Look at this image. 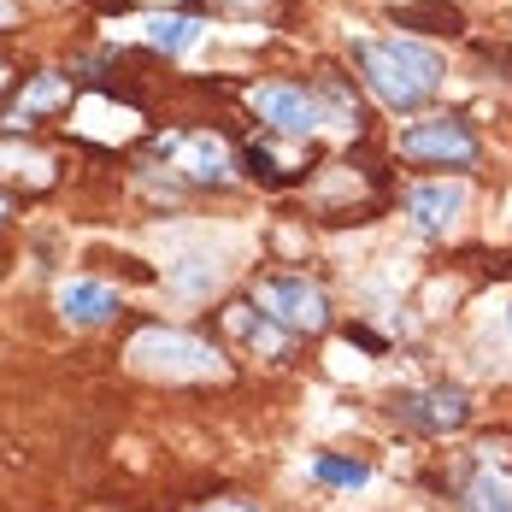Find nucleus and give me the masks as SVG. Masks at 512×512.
<instances>
[{
	"instance_id": "1",
	"label": "nucleus",
	"mask_w": 512,
	"mask_h": 512,
	"mask_svg": "<svg viewBox=\"0 0 512 512\" xmlns=\"http://www.w3.org/2000/svg\"><path fill=\"white\" fill-rule=\"evenodd\" d=\"M354 65L365 77V89L389 112H418L442 89V53L430 42H412V36H389V42H354Z\"/></svg>"
},
{
	"instance_id": "2",
	"label": "nucleus",
	"mask_w": 512,
	"mask_h": 512,
	"mask_svg": "<svg viewBox=\"0 0 512 512\" xmlns=\"http://www.w3.org/2000/svg\"><path fill=\"white\" fill-rule=\"evenodd\" d=\"M477 130L465 124L460 112H430V118H412L401 130V159L412 165H448V171H465L477 165Z\"/></svg>"
},
{
	"instance_id": "3",
	"label": "nucleus",
	"mask_w": 512,
	"mask_h": 512,
	"mask_svg": "<svg viewBox=\"0 0 512 512\" xmlns=\"http://www.w3.org/2000/svg\"><path fill=\"white\" fill-rule=\"evenodd\" d=\"M254 307L277 324H289L295 336L330 330V295L312 277H295V271H271L265 283H254Z\"/></svg>"
},
{
	"instance_id": "4",
	"label": "nucleus",
	"mask_w": 512,
	"mask_h": 512,
	"mask_svg": "<svg viewBox=\"0 0 512 512\" xmlns=\"http://www.w3.org/2000/svg\"><path fill=\"white\" fill-rule=\"evenodd\" d=\"M389 418L412 430V436H448V430H465L471 418V395L460 383H430V389H407L389 401Z\"/></svg>"
},
{
	"instance_id": "5",
	"label": "nucleus",
	"mask_w": 512,
	"mask_h": 512,
	"mask_svg": "<svg viewBox=\"0 0 512 512\" xmlns=\"http://www.w3.org/2000/svg\"><path fill=\"white\" fill-rule=\"evenodd\" d=\"M248 106L259 112L265 130H283V136H318L330 130V106L318 89H301V83H259Z\"/></svg>"
},
{
	"instance_id": "6",
	"label": "nucleus",
	"mask_w": 512,
	"mask_h": 512,
	"mask_svg": "<svg viewBox=\"0 0 512 512\" xmlns=\"http://www.w3.org/2000/svg\"><path fill=\"white\" fill-rule=\"evenodd\" d=\"M130 365H142L148 377H177V371H195V377H218L224 359L212 354L206 342L183 336V330H148L136 348H130Z\"/></svg>"
},
{
	"instance_id": "7",
	"label": "nucleus",
	"mask_w": 512,
	"mask_h": 512,
	"mask_svg": "<svg viewBox=\"0 0 512 512\" xmlns=\"http://www.w3.org/2000/svg\"><path fill=\"white\" fill-rule=\"evenodd\" d=\"M407 212H412V224H418L424 236H448L454 218L465 212V183H448V177L418 183V189L407 195Z\"/></svg>"
},
{
	"instance_id": "8",
	"label": "nucleus",
	"mask_w": 512,
	"mask_h": 512,
	"mask_svg": "<svg viewBox=\"0 0 512 512\" xmlns=\"http://www.w3.org/2000/svg\"><path fill=\"white\" fill-rule=\"evenodd\" d=\"M177 171H183V183H195V189H218V183H230V142H218V136H183L177 148Z\"/></svg>"
},
{
	"instance_id": "9",
	"label": "nucleus",
	"mask_w": 512,
	"mask_h": 512,
	"mask_svg": "<svg viewBox=\"0 0 512 512\" xmlns=\"http://www.w3.org/2000/svg\"><path fill=\"white\" fill-rule=\"evenodd\" d=\"M460 512H512V465H471L460 477Z\"/></svg>"
},
{
	"instance_id": "10",
	"label": "nucleus",
	"mask_w": 512,
	"mask_h": 512,
	"mask_svg": "<svg viewBox=\"0 0 512 512\" xmlns=\"http://www.w3.org/2000/svg\"><path fill=\"white\" fill-rule=\"evenodd\" d=\"M59 312L71 318V324H112L118 318V295L106 289V283H95V277H77V283H65L59 289Z\"/></svg>"
},
{
	"instance_id": "11",
	"label": "nucleus",
	"mask_w": 512,
	"mask_h": 512,
	"mask_svg": "<svg viewBox=\"0 0 512 512\" xmlns=\"http://www.w3.org/2000/svg\"><path fill=\"white\" fill-rule=\"evenodd\" d=\"M312 477H318L324 489H365V483H371V465L354 460V454H318V460H312Z\"/></svg>"
},
{
	"instance_id": "12",
	"label": "nucleus",
	"mask_w": 512,
	"mask_h": 512,
	"mask_svg": "<svg viewBox=\"0 0 512 512\" xmlns=\"http://www.w3.org/2000/svg\"><path fill=\"white\" fill-rule=\"evenodd\" d=\"M395 24H407V30H442V36H460L465 30V18L454 6H424V0H418V6H401Z\"/></svg>"
},
{
	"instance_id": "13",
	"label": "nucleus",
	"mask_w": 512,
	"mask_h": 512,
	"mask_svg": "<svg viewBox=\"0 0 512 512\" xmlns=\"http://www.w3.org/2000/svg\"><path fill=\"white\" fill-rule=\"evenodd\" d=\"M195 36H201V18H154V24H148V42H154L159 53L195 48Z\"/></svg>"
},
{
	"instance_id": "14",
	"label": "nucleus",
	"mask_w": 512,
	"mask_h": 512,
	"mask_svg": "<svg viewBox=\"0 0 512 512\" xmlns=\"http://www.w3.org/2000/svg\"><path fill=\"white\" fill-rule=\"evenodd\" d=\"M212 277H218V259H195V265H177V283H171V289H177L183 301H201L206 289H212Z\"/></svg>"
},
{
	"instance_id": "15",
	"label": "nucleus",
	"mask_w": 512,
	"mask_h": 512,
	"mask_svg": "<svg viewBox=\"0 0 512 512\" xmlns=\"http://www.w3.org/2000/svg\"><path fill=\"white\" fill-rule=\"evenodd\" d=\"M0 177H6V183H24V177H30V183H48V159H42V154L12 159L6 148H0Z\"/></svg>"
},
{
	"instance_id": "16",
	"label": "nucleus",
	"mask_w": 512,
	"mask_h": 512,
	"mask_svg": "<svg viewBox=\"0 0 512 512\" xmlns=\"http://www.w3.org/2000/svg\"><path fill=\"white\" fill-rule=\"evenodd\" d=\"M348 336H354V348H371V354H383V336H371V330H359V324L348 330Z\"/></svg>"
},
{
	"instance_id": "17",
	"label": "nucleus",
	"mask_w": 512,
	"mask_h": 512,
	"mask_svg": "<svg viewBox=\"0 0 512 512\" xmlns=\"http://www.w3.org/2000/svg\"><path fill=\"white\" fill-rule=\"evenodd\" d=\"M206 512H254V507H242V501H230V507H206Z\"/></svg>"
},
{
	"instance_id": "18",
	"label": "nucleus",
	"mask_w": 512,
	"mask_h": 512,
	"mask_svg": "<svg viewBox=\"0 0 512 512\" xmlns=\"http://www.w3.org/2000/svg\"><path fill=\"white\" fill-rule=\"evenodd\" d=\"M0 230H6V201H0Z\"/></svg>"
},
{
	"instance_id": "19",
	"label": "nucleus",
	"mask_w": 512,
	"mask_h": 512,
	"mask_svg": "<svg viewBox=\"0 0 512 512\" xmlns=\"http://www.w3.org/2000/svg\"><path fill=\"white\" fill-rule=\"evenodd\" d=\"M507 330H512V307H507Z\"/></svg>"
}]
</instances>
